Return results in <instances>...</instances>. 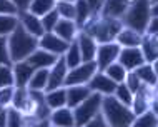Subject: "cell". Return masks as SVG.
Here are the masks:
<instances>
[{"mask_svg":"<svg viewBox=\"0 0 158 127\" xmlns=\"http://www.w3.org/2000/svg\"><path fill=\"white\" fill-rule=\"evenodd\" d=\"M97 70H98L97 60L82 62L80 65L73 67V69H68V74L65 79V87L67 85H78V84H88Z\"/></svg>","mask_w":158,"mask_h":127,"instance_id":"5","label":"cell"},{"mask_svg":"<svg viewBox=\"0 0 158 127\" xmlns=\"http://www.w3.org/2000/svg\"><path fill=\"white\" fill-rule=\"evenodd\" d=\"M77 42H78L80 54H82V62L95 60L98 42H97L95 39H93L92 35L85 33L83 30H78V33H77Z\"/></svg>","mask_w":158,"mask_h":127,"instance_id":"12","label":"cell"},{"mask_svg":"<svg viewBox=\"0 0 158 127\" xmlns=\"http://www.w3.org/2000/svg\"><path fill=\"white\" fill-rule=\"evenodd\" d=\"M0 14H12L19 15V8L12 0H0Z\"/></svg>","mask_w":158,"mask_h":127,"instance_id":"38","label":"cell"},{"mask_svg":"<svg viewBox=\"0 0 158 127\" xmlns=\"http://www.w3.org/2000/svg\"><path fill=\"white\" fill-rule=\"evenodd\" d=\"M67 74H68V67L65 64L63 55H60L57 59V62L48 69V84H47L45 92L53 90V89H58V87H65Z\"/></svg>","mask_w":158,"mask_h":127,"instance_id":"7","label":"cell"},{"mask_svg":"<svg viewBox=\"0 0 158 127\" xmlns=\"http://www.w3.org/2000/svg\"><path fill=\"white\" fill-rule=\"evenodd\" d=\"M102 112H103L106 124L113 127H125L131 125L135 120V114L131 111V107L122 104L113 94L103 95L102 100Z\"/></svg>","mask_w":158,"mask_h":127,"instance_id":"2","label":"cell"},{"mask_svg":"<svg viewBox=\"0 0 158 127\" xmlns=\"http://www.w3.org/2000/svg\"><path fill=\"white\" fill-rule=\"evenodd\" d=\"M14 92H15V85L0 87V105H2V107H8V105H12Z\"/></svg>","mask_w":158,"mask_h":127,"instance_id":"36","label":"cell"},{"mask_svg":"<svg viewBox=\"0 0 158 127\" xmlns=\"http://www.w3.org/2000/svg\"><path fill=\"white\" fill-rule=\"evenodd\" d=\"M150 111H152V112L158 117V95L153 97V100L150 102Z\"/></svg>","mask_w":158,"mask_h":127,"instance_id":"43","label":"cell"},{"mask_svg":"<svg viewBox=\"0 0 158 127\" xmlns=\"http://www.w3.org/2000/svg\"><path fill=\"white\" fill-rule=\"evenodd\" d=\"M63 2H77V0H63Z\"/></svg>","mask_w":158,"mask_h":127,"instance_id":"48","label":"cell"},{"mask_svg":"<svg viewBox=\"0 0 158 127\" xmlns=\"http://www.w3.org/2000/svg\"><path fill=\"white\" fill-rule=\"evenodd\" d=\"M113 95L117 97V99L120 100L122 104L128 105V107H131V104H133V92L128 89V85H127L125 82L117 84V89H115Z\"/></svg>","mask_w":158,"mask_h":127,"instance_id":"31","label":"cell"},{"mask_svg":"<svg viewBox=\"0 0 158 127\" xmlns=\"http://www.w3.org/2000/svg\"><path fill=\"white\" fill-rule=\"evenodd\" d=\"M88 87L92 89V92H100V94H103V95H110V94H113L115 89H117V82L110 79L105 72L97 70L95 75H93L90 79V82H88Z\"/></svg>","mask_w":158,"mask_h":127,"instance_id":"11","label":"cell"},{"mask_svg":"<svg viewBox=\"0 0 158 127\" xmlns=\"http://www.w3.org/2000/svg\"><path fill=\"white\" fill-rule=\"evenodd\" d=\"M125 84L128 85V89H130L131 92H135L138 90L140 87H142V80H140V77L136 75V72L135 70H128L127 72V77H125Z\"/></svg>","mask_w":158,"mask_h":127,"instance_id":"37","label":"cell"},{"mask_svg":"<svg viewBox=\"0 0 158 127\" xmlns=\"http://www.w3.org/2000/svg\"><path fill=\"white\" fill-rule=\"evenodd\" d=\"M63 59H65V64H67L68 69H73V67L82 64V54H80V47H78L77 39L68 44V49H67V52L63 54Z\"/></svg>","mask_w":158,"mask_h":127,"instance_id":"23","label":"cell"},{"mask_svg":"<svg viewBox=\"0 0 158 127\" xmlns=\"http://www.w3.org/2000/svg\"><path fill=\"white\" fill-rule=\"evenodd\" d=\"M42 20V25H44V30L45 32H53L55 25H57V22L60 20V15H58L57 8H53V10H50L48 14H45L44 17H40Z\"/></svg>","mask_w":158,"mask_h":127,"instance_id":"33","label":"cell"},{"mask_svg":"<svg viewBox=\"0 0 158 127\" xmlns=\"http://www.w3.org/2000/svg\"><path fill=\"white\" fill-rule=\"evenodd\" d=\"M140 49L143 52L145 62L152 64L158 59V35H150V33H143Z\"/></svg>","mask_w":158,"mask_h":127,"instance_id":"19","label":"cell"},{"mask_svg":"<svg viewBox=\"0 0 158 127\" xmlns=\"http://www.w3.org/2000/svg\"><path fill=\"white\" fill-rule=\"evenodd\" d=\"M7 125H10V127L25 125V119H23L22 112L17 107H14V105H8L7 107Z\"/></svg>","mask_w":158,"mask_h":127,"instance_id":"32","label":"cell"},{"mask_svg":"<svg viewBox=\"0 0 158 127\" xmlns=\"http://www.w3.org/2000/svg\"><path fill=\"white\" fill-rule=\"evenodd\" d=\"M50 122H52V125H57V127H72V125H75L73 109H70L68 105L55 109V111L50 112Z\"/></svg>","mask_w":158,"mask_h":127,"instance_id":"17","label":"cell"},{"mask_svg":"<svg viewBox=\"0 0 158 127\" xmlns=\"http://www.w3.org/2000/svg\"><path fill=\"white\" fill-rule=\"evenodd\" d=\"M102 100H103V94L92 92L83 102H80L73 109L75 125H87L92 120V117L102 111Z\"/></svg>","mask_w":158,"mask_h":127,"instance_id":"4","label":"cell"},{"mask_svg":"<svg viewBox=\"0 0 158 127\" xmlns=\"http://www.w3.org/2000/svg\"><path fill=\"white\" fill-rule=\"evenodd\" d=\"M75 7H77L75 24H77V27H78V30H80V28L83 27V24L93 15V12H92L90 5L87 3V0H77V2H75Z\"/></svg>","mask_w":158,"mask_h":127,"instance_id":"25","label":"cell"},{"mask_svg":"<svg viewBox=\"0 0 158 127\" xmlns=\"http://www.w3.org/2000/svg\"><path fill=\"white\" fill-rule=\"evenodd\" d=\"M145 33H150V35H158V17H153L150 19V22L147 25V32Z\"/></svg>","mask_w":158,"mask_h":127,"instance_id":"40","label":"cell"},{"mask_svg":"<svg viewBox=\"0 0 158 127\" xmlns=\"http://www.w3.org/2000/svg\"><path fill=\"white\" fill-rule=\"evenodd\" d=\"M103 72H105V74L108 75L112 80H115L117 84H120V82H125V77H127V72H128V70L117 60V62L110 64V65L106 67Z\"/></svg>","mask_w":158,"mask_h":127,"instance_id":"28","label":"cell"},{"mask_svg":"<svg viewBox=\"0 0 158 127\" xmlns=\"http://www.w3.org/2000/svg\"><path fill=\"white\" fill-rule=\"evenodd\" d=\"M152 67H153V70H155V74L158 75V59H156V60H153V62H152Z\"/></svg>","mask_w":158,"mask_h":127,"instance_id":"46","label":"cell"},{"mask_svg":"<svg viewBox=\"0 0 158 127\" xmlns=\"http://www.w3.org/2000/svg\"><path fill=\"white\" fill-rule=\"evenodd\" d=\"M12 70H14V80H15V87H27L28 80H30L32 74L35 72V69L25 60H19L12 64Z\"/></svg>","mask_w":158,"mask_h":127,"instance_id":"15","label":"cell"},{"mask_svg":"<svg viewBox=\"0 0 158 127\" xmlns=\"http://www.w3.org/2000/svg\"><path fill=\"white\" fill-rule=\"evenodd\" d=\"M87 125H92V127H102V125H108L106 124V119H105V116H103V112H98V114H95V116L92 117V120L88 122Z\"/></svg>","mask_w":158,"mask_h":127,"instance_id":"39","label":"cell"},{"mask_svg":"<svg viewBox=\"0 0 158 127\" xmlns=\"http://www.w3.org/2000/svg\"><path fill=\"white\" fill-rule=\"evenodd\" d=\"M45 104L50 107V111H55L58 107L67 105V89L58 87V89H53V90L45 92Z\"/></svg>","mask_w":158,"mask_h":127,"instance_id":"21","label":"cell"},{"mask_svg":"<svg viewBox=\"0 0 158 127\" xmlns=\"http://www.w3.org/2000/svg\"><path fill=\"white\" fill-rule=\"evenodd\" d=\"M68 44H70V42L63 40L62 37H58L55 32H45L44 35L38 39V47L48 50V52L55 54V55H63L68 49Z\"/></svg>","mask_w":158,"mask_h":127,"instance_id":"8","label":"cell"},{"mask_svg":"<svg viewBox=\"0 0 158 127\" xmlns=\"http://www.w3.org/2000/svg\"><path fill=\"white\" fill-rule=\"evenodd\" d=\"M0 64L2 65H12L10 52H8V39L5 35H0Z\"/></svg>","mask_w":158,"mask_h":127,"instance_id":"35","label":"cell"},{"mask_svg":"<svg viewBox=\"0 0 158 127\" xmlns=\"http://www.w3.org/2000/svg\"><path fill=\"white\" fill-rule=\"evenodd\" d=\"M136 0H105L100 10L102 17H112V19H123L127 10Z\"/></svg>","mask_w":158,"mask_h":127,"instance_id":"10","label":"cell"},{"mask_svg":"<svg viewBox=\"0 0 158 127\" xmlns=\"http://www.w3.org/2000/svg\"><path fill=\"white\" fill-rule=\"evenodd\" d=\"M7 39H8V52H10L12 62L25 60L32 52H35L38 49V37L28 33L20 24L17 25V28Z\"/></svg>","mask_w":158,"mask_h":127,"instance_id":"1","label":"cell"},{"mask_svg":"<svg viewBox=\"0 0 158 127\" xmlns=\"http://www.w3.org/2000/svg\"><path fill=\"white\" fill-rule=\"evenodd\" d=\"M19 22H20V25H22V27H23L28 33H32V35L38 37V39H40V37L45 33L40 17L35 15V14H32V12H28V10L19 12Z\"/></svg>","mask_w":158,"mask_h":127,"instance_id":"13","label":"cell"},{"mask_svg":"<svg viewBox=\"0 0 158 127\" xmlns=\"http://www.w3.org/2000/svg\"><path fill=\"white\" fill-rule=\"evenodd\" d=\"M12 2L17 5L19 12H25V10H28V5H30L32 0H12Z\"/></svg>","mask_w":158,"mask_h":127,"instance_id":"42","label":"cell"},{"mask_svg":"<svg viewBox=\"0 0 158 127\" xmlns=\"http://www.w3.org/2000/svg\"><path fill=\"white\" fill-rule=\"evenodd\" d=\"M152 2H156V0H152Z\"/></svg>","mask_w":158,"mask_h":127,"instance_id":"50","label":"cell"},{"mask_svg":"<svg viewBox=\"0 0 158 127\" xmlns=\"http://www.w3.org/2000/svg\"><path fill=\"white\" fill-rule=\"evenodd\" d=\"M7 125V107L0 111V127H5Z\"/></svg>","mask_w":158,"mask_h":127,"instance_id":"44","label":"cell"},{"mask_svg":"<svg viewBox=\"0 0 158 127\" xmlns=\"http://www.w3.org/2000/svg\"><path fill=\"white\" fill-rule=\"evenodd\" d=\"M135 72H136V75L140 77V80H142V84H147V85H150V87H155V84L158 82V75L155 74L152 64H148V62H145L140 67H136Z\"/></svg>","mask_w":158,"mask_h":127,"instance_id":"24","label":"cell"},{"mask_svg":"<svg viewBox=\"0 0 158 127\" xmlns=\"http://www.w3.org/2000/svg\"><path fill=\"white\" fill-rule=\"evenodd\" d=\"M67 105L70 109H75L80 102H83L92 94V89L88 84H78V85H67Z\"/></svg>","mask_w":158,"mask_h":127,"instance_id":"16","label":"cell"},{"mask_svg":"<svg viewBox=\"0 0 158 127\" xmlns=\"http://www.w3.org/2000/svg\"><path fill=\"white\" fill-rule=\"evenodd\" d=\"M55 3H57V0H32L30 5H28V12H32L38 17H44L50 10H53Z\"/></svg>","mask_w":158,"mask_h":127,"instance_id":"27","label":"cell"},{"mask_svg":"<svg viewBox=\"0 0 158 127\" xmlns=\"http://www.w3.org/2000/svg\"><path fill=\"white\" fill-rule=\"evenodd\" d=\"M2 109H5V107H2V105H0V111H2Z\"/></svg>","mask_w":158,"mask_h":127,"instance_id":"49","label":"cell"},{"mask_svg":"<svg viewBox=\"0 0 158 127\" xmlns=\"http://www.w3.org/2000/svg\"><path fill=\"white\" fill-rule=\"evenodd\" d=\"M120 44L117 42H105V44H98L97 47V55H95V60H97V65H98V70L103 72L110 64L117 62L118 60V55H120Z\"/></svg>","mask_w":158,"mask_h":127,"instance_id":"6","label":"cell"},{"mask_svg":"<svg viewBox=\"0 0 158 127\" xmlns=\"http://www.w3.org/2000/svg\"><path fill=\"white\" fill-rule=\"evenodd\" d=\"M131 125H135V127H155V125H158V117L148 109V111L138 114Z\"/></svg>","mask_w":158,"mask_h":127,"instance_id":"30","label":"cell"},{"mask_svg":"<svg viewBox=\"0 0 158 127\" xmlns=\"http://www.w3.org/2000/svg\"><path fill=\"white\" fill-rule=\"evenodd\" d=\"M150 10H152L153 17H158V0H156V2H152V8H150Z\"/></svg>","mask_w":158,"mask_h":127,"instance_id":"45","label":"cell"},{"mask_svg":"<svg viewBox=\"0 0 158 127\" xmlns=\"http://www.w3.org/2000/svg\"><path fill=\"white\" fill-rule=\"evenodd\" d=\"M118 62L127 70H135L136 67L145 64V57L140 47H122L120 55H118Z\"/></svg>","mask_w":158,"mask_h":127,"instance_id":"9","label":"cell"},{"mask_svg":"<svg viewBox=\"0 0 158 127\" xmlns=\"http://www.w3.org/2000/svg\"><path fill=\"white\" fill-rule=\"evenodd\" d=\"M103 2L105 0H87V3L90 5L93 15H100V10H102V7H103Z\"/></svg>","mask_w":158,"mask_h":127,"instance_id":"41","label":"cell"},{"mask_svg":"<svg viewBox=\"0 0 158 127\" xmlns=\"http://www.w3.org/2000/svg\"><path fill=\"white\" fill-rule=\"evenodd\" d=\"M155 89H156V95H158V82L155 84Z\"/></svg>","mask_w":158,"mask_h":127,"instance_id":"47","label":"cell"},{"mask_svg":"<svg viewBox=\"0 0 158 127\" xmlns=\"http://www.w3.org/2000/svg\"><path fill=\"white\" fill-rule=\"evenodd\" d=\"M19 15L12 14H0V35L8 37L19 25Z\"/></svg>","mask_w":158,"mask_h":127,"instance_id":"26","label":"cell"},{"mask_svg":"<svg viewBox=\"0 0 158 127\" xmlns=\"http://www.w3.org/2000/svg\"><path fill=\"white\" fill-rule=\"evenodd\" d=\"M58 57L60 55H55V54L48 52V50L38 47L35 52H32L30 55L27 57V62L30 64L33 69H50V67L57 62Z\"/></svg>","mask_w":158,"mask_h":127,"instance_id":"14","label":"cell"},{"mask_svg":"<svg viewBox=\"0 0 158 127\" xmlns=\"http://www.w3.org/2000/svg\"><path fill=\"white\" fill-rule=\"evenodd\" d=\"M48 84V69H35L30 80L27 84V89L30 90H45Z\"/></svg>","mask_w":158,"mask_h":127,"instance_id":"22","label":"cell"},{"mask_svg":"<svg viewBox=\"0 0 158 127\" xmlns=\"http://www.w3.org/2000/svg\"><path fill=\"white\" fill-rule=\"evenodd\" d=\"M152 0H136V2L127 10L123 15V25L130 27L133 30L140 32L143 35L147 32V25L152 19Z\"/></svg>","mask_w":158,"mask_h":127,"instance_id":"3","label":"cell"},{"mask_svg":"<svg viewBox=\"0 0 158 127\" xmlns=\"http://www.w3.org/2000/svg\"><path fill=\"white\" fill-rule=\"evenodd\" d=\"M53 32L57 33L58 37H62L63 40L67 42H73L77 39V33H78V27H77L75 20L70 19H60L55 25Z\"/></svg>","mask_w":158,"mask_h":127,"instance_id":"18","label":"cell"},{"mask_svg":"<svg viewBox=\"0 0 158 127\" xmlns=\"http://www.w3.org/2000/svg\"><path fill=\"white\" fill-rule=\"evenodd\" d=\"M55 8H57L60 19H70V20H75L77 17V7H75V2H63V0H57L55 3Z\"/></svg>","mask_w":158,"mask_h":127,"instance_id":"29","label":"cell"},{"mask_svg":"<svg viewBox=\"0 0 158 127\" xmlns=\"http://www.w3.org/2000/svg\"><path fill=\"white\" fill-rule=\"evenodd\" d=\"M142 39H143V35L140 32H136L130 27H123L120 33L117 35L115 42L120 44V47H140Z\"/></svg>","mask_w":158,"mask_h":127,"instance_id":"20","label":"cell"},{"mask_svg":"<svg viewBox=\"0 0 158 127\" xmlns=\"http://www.w3.org/2000/svg\"><path fill=\"white\" fill-rule=\"evenodd\" d=\"M7 85H15L14 70H12V65H2L0 64V87H7Z\"/></svg>","mask_w":158,"mask_h":127,"instance_id":"34","label":"cell"}]
</instances>
